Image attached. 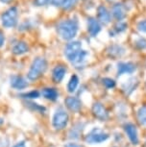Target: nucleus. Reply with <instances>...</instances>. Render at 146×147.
Segmentation results:
<instances>
[{"instance_id":"nucleus-1","label":"nucleus","mask_w":146,"mask_h":147,"mask_svg":"<svg viewBox=\"0 0 146 147\" xmlns=\"http://www.w3.org/2000/svg\"><path fill=\"white\" fill-rule=\"evenodd\" d=\"M65 56L71 63L79 65L85 62L87 52L82 49V43L78 40L70 41L65 48Z\"/></svg>"},{"instance_id":"nucleus-2","label":"nucleus","mask_w":146,"mask_h":147,"mask_svg":"<svg viewBox=\"0 0 146 147\" xmlns=\"http://www.w3.org/2000/svg\"><path fill=\"white\" fill-rule=\"evenodd\" d=\"M79 30V24L76 19H65L57 25V32L63 40H70L75 37Z\"/></svg>"},{"instance_id":"nucleus-3","label":"nucleus","mask_w":146,"mask_h":147,"mask_svg":"<svg viewBox=\"0 0 146 147\" xmlns=\"http://www.w3.org/2000/svg\"><path fill=\"white\" fill-rule=\"evenodd\" d=\"M46 67H47V63H46V60L44 58H41V57L36 58L33 61L28 71V74H27L28 79L31 80V81H35L38 78H40L41 74L44 73Z\"/></svg>"},{"instance_id":"nucleus-4","label":"nucleus","mask_w":146,"mask_h":147,"mask_svg":"<svg viewBox=\"0 0 146 147\" xmlns=\"http://www.w3.org/2000/svg\"><path fill=\"white\" fill-rule=\"evenodd\" d=\"M18 18V10L17 8L13 6L2 13L0 16L1 23L5 28H13L17 24Z\"/></svg>"},{"instance_id":"nucleus-5","label":"nucleus","mask_w":146,"mask_h":147,"mask_svg":"<svg viewBox=\"0 0 146 147\" xmlns=\"http://www.w3.org/2000/svg\"><path fill=\"white\" fill-rule=\"evenodd\" d=\"M68 122V115L64 110H58L53 116V127L57 130L64 129L67 125Z\"/></svg>"},{"instance_id":"nucleus-6","label":"nucleus","mask_w":146,"mask_h":147,"mask_svg":"<svg viewBox=\"0 0 146 147\" xmlns=\"http://www.w3.org/2000/svg\"><path fill=\"white\" fill-rule=\"evenodd\" d=\"M109 138V135L104 133L101 129H93L89 134L86 137V141L89 143H100L107 140Z\"/></svg>"},{"instance_id":"nucleus-7","label":"nucleus","mask_w":146,"mask_h":147,"mask_svg":"<svg viewBox=\"0 0 146 147\" xmlns=\"http://www.w3.org/2000/svg\"><path fill=\"white\" fill-rule=\"evenodd\" d=\"M101 29H102V26L98 19H96L94 18H87V31H89V35L92 36V37L97 36L98 33L101 31Z\"/></svg>"},{"instance_id":"nucleus-8","label":"nucleus","mask_w":146,"mask_h":147,"mask_svg":"<svg viewBox=\"0 0 146 147\" xmlns=\"http://www.w3.org/2000/svg\"><path fill=\"white\" fill-rule=\"evenodd\" d=\"M126 8L122 3H116L112 6V15L118 21H121L126 18Z\"/></svg>"},{"instance_id":"nucleus-9","label":"nucleus","mask_w":146,"mask_h":147,"mask_svg":"<svg viewBox=\"0 0 146 147\" xmlns=\"http://www.w3.org/2000/svg\"><path fill=\"white\" fill-rule=\"evenodd\" d=\"M97 16H98V20L101 23L104 24H108L111 21L112 16L111 13L109 12V10L104 6V5H100L97 8Z\"/></svg>"},{"instance_id":"nucleus-10","label":"nucleus","mask_w":146,"mask_h":147,"mask_svg":"<svg viewBox=\"0 0 146 147\" xmlns=\"http://www.w3.org/2000/svg\"><path fill=\"white\" fill-rule=\"evenodd\" d=\"M92 113L95 117H97L100 120H106L108 118V113L106 109L101 103H94L92 106Z\"/></svg>"},{"instance_id":"nucleus-11","label":"nucleus","mask_w":146,"mask_h":147,"mask_svg":"<svg viewBox=\"0 0 146 147\" xmlns=\"http://www.w3.org/2000/svg\"><path fill=\"white\" fill-rule=\"evenodd\" d=\"M136 70V65L133 63L127 62V63H118L117 65V75L120 76L122 74L128 73L131 74Z\"/></svg>"},{"instance_id":"nucleus-12","label":"nucleus","mask_w":146,"mask_h":147,"mask_svg":"<svg viewBox=\"0 0 146 147\" xmlns=\"http://www.w3.org/2000/svg\"><path fill=\"white\" fill-rule=\"evenodd\" d=\"M124 130H125L126 134H127L129 140L132 141L133 144H137L139 143V137H137V128L134 124H126L124 126Z\"/></svg>"},{"instance_id":"nucleus-13","label":"nucleus","mask_w":146,"mask_h":147,"mask_svg":"<svg viewBox=\"0 0 146 147\" xmlns=\"http://www.w3.org/2000/svg\"><path fill=\"white\" fill-rule=\"evenodd\" d=\"M11 86L15 90H23L28 87V82L22 76H13L11 78Z\"/></svg>"},{"instance_id":"nucleus-14","label":"nucleus","mask_w":146,"mask_h":147,"mask_svg":"<svg viewBox=\"0 0 146 147\" xmlns=\"http://www.w3.org/2000/svg\"><path fill=\"white\" fill-rule=\"evenodd\" d=\"M67 73V67L64 65H57L55 66L52 71V77L55 83H60L64 79V77Z\"/></svg>"},{"instance_id":"nucleus-15","label":"nucleus","mask_w":146,"mask_h":147,"mask_svg":"<svg viewBox=\"0 0 146 147\" xmlns=\"http://www.w3.org/2000/svg\"><path fill=\"white\" fill-rule=\"evenodd\" d=\"M65 105L67 106V108L72 112H78L81 110L82 103L77 97L69 96L65 99Z\"/></svg>"},{"instance_id":"nucleus-16","label":"nucleus","mask_w":146,"mask_h":147,"mask_svg":"<svg viewBox=\"0 0 146 147\" xmlns=\"http://www.w3.org/2000/svg\"><path fill=\"white\" fill-rule=\"evenodd\" d=\"M29 50V46L25 41H18L13 45L12 51L15 55H22L27 53Z\"/></svg>"},{"instance_id":"nucleus-17","label":"nucleus","mask_w":146,"mask_h":147,"mask_svg":"<svg viewBox=\"0 0 146 147\" xmlns=\"http://www.w3.org/2000/svg\"><path fill=\"white\" fill-rule=\"evenodd\" d=\"M41 94L44 98L48 99V100H56L58 98V91L56 88H46L41 90Z\"/></svg>"},{"instance_id":"nucleus-18","label":"nucleus","mask_w":146,"mask_h":147,"mask_svg":"<svg viewBox=\"0 0 146 147\" xmlns=\"http://www.w3.org/2000/svg\"><path fill=\"white\" fill-rule=\"evenodd\" d=\"M108 52L112 57H120L124 54V48L120 45H112L108 49Z\"/></svg>"},{"instance_id":"nucleus-19","label":"nucleus","mask_w":146,"mask_h":147,"mask_svg":"<svg viewBox=\"0 0 146 147\" xmlns=\"http://www.w3.org/2000/svg\"><path fill=\"white\" fill-rule=\"evenodd\" d=\"M78 84H79V78L77 75H73L71 76V78L68 82V85H67V90L69 92H74L76 90L77 87H78Z\"/></svg>"},{"instance_id":"nucleus-20","label":"nucleus","mask_w":146,"mask_h":147,"mask_svg":"<svg viewBox=\"0 0 146 147\" xmlns=\"http://www.w3.org/2000/svg\"><path fill=\"white\" fill-rule=\"evenodd\" d=\"M137 118L143 125H146V106L139 108L137 111Z\"/></svg>"},{"instance_id":"nucleus-21","label":"nucleus","mask_w":146,"mask_h":147,"mask_svg":"<svg viewBox=\"0 0 146 147\" xmlns=\"http://www.w3.org/2000/svg\"><path fill=\"white\" fill-rule=\"evenodd\" d=\"M127 23L123 21H119L118 23L115 24V26L114 27V31L115 34H119V33H122L127 29Z\"/></svg>"},{"instance_id":"nucleus-22","label":"nucleus","mask_w":146,"mask_h":147,"mask_svg":"<svg viewBox=\"0 0 146 147\" xmlns=\"http://www.w3.org/2000/svg\"><path fill=\"white\" fill-rule=\"evenodd\" d=\"M78 2V0H64L62 4V7L65 10H70L71 8H73Z\"/></svg>"},{"instance_id":"nucleus-23","label":"nucleus","mask_w":146,"mask_h":147,"mask_svg":"<svg viewBox=\"0 0 146 147\" xmlns=\"http://www.w3.org/2000/svg\"><path fill=\"white\" fill-rule=\"evenodd\" d=\"M23 98H26V99H35V98H38L40 97V92L38 90H32V91H29L27 93H24L21 95Z\"/></svg>"},{"instance_id":"nucleus-24","label":"nucleus","mask_w":146,"mask_h":147,"mask_svg":"<svg viewBox=\"0 0 146 147\" xmlns=\"http://www.w3.org/2000/svg\"><path fill=\"white\" fill-rule=\"evenodd\" d=\"M102 82H103L104 86H105L107 88H114V86H115V82L111 78H104L103 80H102Z\"/></svg>"},{"instance_id":"nucleus-25","label":"nucleus","mask_w":146,"mask_h":147,"mask_svg":"<svg viewBox=\"0 0 146 147\" xmlns=\"http://www.w3.org/2000/svg\"><path fill=\"white\" fill-rule=\"evenodd\" d=\"M136 46L139 49H146V38H139L136 41Z\"/></svg>"},{"instance_id":"nucleus-26","label":"nucleus","mask_w":146,"mask_h":147,"mask_svg":"<svg viewBox=\"0 0 146 147\" xmlns=\"http://www.w3.org/2000/svg\"><path fill=\"white\" fill-rule=\"evenodd\" d=\"M80 131H82V127H74L73 129H71V131L69 133V137L70 138H78Z\"/></svg>"},{"instance_id":"nucleus-27","label":"nucleus","mask_w":146,"mask_h":147,"mask_svg":"<svg viewBox=\"0 0 146 147\" xmlns=\"http://www.w3.org/2000/svg\"><path fill=\"white\" fill-rule=\"evenodd\" d=\"M137 30L141 33H146V19L144 20H141L137 23Z\"/></svg>"},{"instance_id":"nucleus-28","label":"nucleus","mask_w":146,"mask_h":147,"mask_svg":"<svg viewBox=\"0 0 146 147\" xmlns=\"http://www.w3.org/2000/svg\"><path fill=\"white\" fill-rule=\"evenodd\" d=\"M50 0H34V4L37 7H41V6H45L47 5Z\"/></svg>"},{"instance_id":"nucleus-29","label":"nucleus","mask_w":146,"mask_h":147,"mask_svg":"<svg viewBox=\"0 0 146 147\" xmlns=\"http://www.w3.org/2000/svg\"><path fill=\"white\" fill-rule=\"evenodd\" d=\"M30 106H32V108L36 111H40V112H44L45 111V108L44 107H40L38 106V104H34V103H29Z\"/></svg>"},{"instance_id":"nucleus-30","label":"nucleus","mask_w":146,"mask_h":147,"mask_svg":"<svg viewBox=\"0 0 146 147\" xmlns=\"http://www.w3.org/2000/svg\"><path fill=\"white\" fill-rule=\"evenodd\" d=\"M63 1H64V0H50L51 4L53 5V6H55V7H60V6H62Z\"/></svg>"},{"instance_id":"nucleus-31","label":"nucleus","mask_w":146,"mask_h":147,"mask_svg":"<svg viewBox=\"0 0 146 147\" xmlns=\"http://www.w3.org/2000/svg\"><path fill=\"white\" fill-rule=\"evenodd\" d=\"M4 42H5V37H4V34L0 31V47H2L4 45Z\"/></svg>"},{"instance_id":"nucleus-32","label":"nucleus","mask_w":146,"mask_h":147,"mask_svg":"<svg viewBox=\"0 0 146 147\" xmlns=\"http://www.w3.org/2000/svg\"><path fill=\"white\" fill-rule=\"evenodd\" d=\"M65 147H83V146L79 145V144H76V143H72V142H70V143H67V145H65Z\"/></svg>"},{"instance_id":"nucleus-33","label":"nucleus","mask_w":146,"mask_h":147,"mask_svg":"<svg viewBox=\"0 0 146 147\" xmlns=\"http://www.w3.org/2000/svg\"><path fill=\"white\" fill-rule=\"evenodd\" d=\"M13 147H26V145H25V142H24V141H20V142L16 143Z\"/></svg>"},{"instance_id":"nucleus-34","label":"nucleus","mask_w":146,"mask_h":147,"mask_svg":"<svg viewBox=\"0 0 146 147\" xmlns=\"http://www.w3.org/2000/svg\"><path fill=\"white\" fill-rule=\"evenodd\" d=\"M13 0H0V2H2V3H5V4H8L10 3V2H12Z\"/></svg>"},{"instance_id":"nucleus-35","label":"nucleus","mask_w":146,"mask_h":147,"mask_svg":"<svg viewBox=\"0 0 146 147\" xmlns=\"http://www.w3.org/2000/svg\"><path fill=\"white\" fill-rule=\"evenodd\" d=\"M108 1H114V0H108Z\"/></svg>"}]
</instances>
